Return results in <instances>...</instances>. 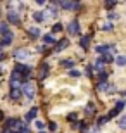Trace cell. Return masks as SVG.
I'll return each mask as SVG.
<instances>
[{"instance_id":"obj_1","label":"cell","mask_w":126,"mask_h":133,"mask_svg":"<svg viewBox=\"0 0 126 133\" xmlns=\"http://www.w3.org/2000/svg\"><path fill=\"white\" fill-rule=\"evenodd\" d=\"M29 55H31V54H29L26 49H17L14 52V57H16V59H29Z\"/></svg>"},{"instance_id":"obj_2","label":"cell","mask_w":126,"mask_h":133,"mask_svg":"<svg viewBox=\"0 0 126 133\" xmlns=\"http://www.w3.org/2000/svg\"><path fill=\"white\" fill-rule=\"evenodd\" d=\"M24 95L28 97V99H33V97H35V87H33V83H26L24 85Z\"/></svg>"},{"instance_id":"obj_3","label":"cell","mask_w":126,"mask_h":133,"mask_svg":"<svg viewBox=\"0 0 126 133\" xmlns=\"http://www.w3.org/2000/svg\"><path fill=\"white\" fill-rule=\"evenodd\" d=\"M21 79H23V76H21L19 73H12V76H10V87H12V88H14V87H17V85L21 83Z\"/></svg>"},{"instance_id":"obj_4","label":"cell","mask_w":126,"mask_h":133,"mask_svg":"<svg viewBox=\"0 0 126 133\" xmlns=\"http://www.w3.org/2000/svg\"><path fill=\"white\" fill-rule=\"evenodd\" d=\"M68 31H69V35H78V33H79V24H78V21H73V23H69Z\"/></svg>"},{"instance_id":"obj_5","label":"cell","mask_w":126,"mask_h":133,"mask_svg":"<svg viewBox=\"0 0 126 133\" xmlns=\"http://www.w3.org/2000/svg\"><path fill=\"white\" fill-rule=\"evenodd\" d=\"M12 40H14V35H12V33H5L4 38L0 40V45H10V43H12Z\"/></svg>"},{"instance_id":"obj_6","label":"cell","mask_w":126,"mask_h":133,"mask_svg":"<svg viewBox=\"0 0 126 133\" xmlns=\"http://www.w3.org/2000/svg\"><path fill=\"white\" fill-rule=\"evenodd\" d=\"M9 23H12V24H19L21 23L19 14H17V12H9Z\"/></svg>"},{"instance_id":"obj_7","label":"cell","mask_w":126,"mask_h":133,"mask_svg":"<svg viewBox=\"0 0 126 133\" xmlns=\"http://www.w3.org/2000/svg\"><path fill=\"white\" fill-rule=\"evenodd\" d=\"M59 5L61 7H64V9H76V7H79V4H74V2H59Z\"/></svg>"},{"instance_id":"obj_8","label":"cell","mask_w":126,"mask_h":133,"mask_svg":"<svg viewBox=\"0 0 126 133\" xmlns=\"http://www.w3.org/2000/svg\"><path fill=\"white\" fill-rule=\"evenodd\" d=\"M68 45H69V40H66V38L61 40V42L57 43V47H55V52H61V50H64L66 47H68Z\"/></svg>"},{"instance_id":"obj_9","label":"cell","mask_w":126,"mask_h":133,"mask_svg":"<svg viewBox=\"0 0 126 133\" xmlns=\"http://www.w3.org/2000/svg\"><path fill=\"white\" fill-rule=\"evenodd\" d=\"M49 74V66H42V69H40V74H38V78L40 79H43L45 76Z\"/></svg>"},{"instance_id":"obj_10","label":"cell","mask_w":126,"mask_h":133,"mask_svg":"<svg viewBox=\"0 0 126 133\" xmlns=\"http://www.w3.org/2000/svg\"><path fill=\"white\" fill-rule=\"evenodd\" d=\"M36 112H38V109H31L28 114H26V121H31V119L36 118Z\"/></svg>"},{"instance_id":"obj_11","label":"cell","mask_w":126,"mask_h":133,"mask_svg":"<svg viewBox=\"0 0 126 133\" xmlns=\"http://www.w3.org/2000/svg\"><path fill=\"white\" fill-rule=\"evenodd\" d=\"M79 45H81L83 49H88V45H90V36H83L79 40Z\"/></svg>"},{"instance_id":"obj_12","label":"cell","mask_w":126,"mask_h":133,"mask_svg":"<svg viewBox=\"0 0 126 133\" xmlns=\"http://www.w3.org/2000/svg\"><path fill=\"white\" fill-rule=\"evenodd\" d=\"M95 50H97V54H102V55H104V54H107V52H109V47H107V45H98Z\"/></svg>"},{"instance_id":"obj_13","label":"cell","mask_w":126,"mask_h":133,"mask_svg":"<svg viewBox=\"0 0 126 133\" xmlns=\"http://www.w3.org/2000/svg\"><path fill=\"white\" fill-rule=\"evenodd\" d=\"M43 43H47V45L55 43V38H54L52 35H43Z\"/></svg>"},{"instance_id":"obj_14","label":"cell","mask_w":126,"mask_h":133,"mask_svg":"<svg viewBox=\"0 0 126 133\" xmlns=\"http://www.w3.org/2000/svg\"><path fill=\"white\" fill-rule=\"evenodd\" d=\"M21 97V90H17V88H12V92H10V99H19Z\"/></svg>"},{"instance_id":"obj_15","label":"cell","mask_w":126,"mask_h":133,"mask_svg":"<svg viewBox=\"0 0 126 133\" xmlns=\"http://www.w3.org/2000/svg\"><path fill=\"white\" fill-rule=\"evenodd\" d=\"M33 19L38 21V23H42V21H45V16L42 14V12H35V14H33Z\"/></svg>"},{"instance_id":"obj_16","label":"cell","mask_w":126,"mask_h":133,"mask_svg":"<svg viewBox=\"0 0 126 133\" xmlns=\"http://www.w3.org/2000/svg\"><path fill=\"white\" fill-rule=\"evenodd\" d=\"M29 35H31L33 38H38L40 36V30L38 28H29Z\"/></svg>"},{"instance_id":"obj_17","label":"cell","mask_w":126,"mask_h":133,"mask_svg":"<svg viewBox=\"0 0 126 133\" xmlns=\"http://www.w3.org/2000/svg\"><path fill=\"white\" fill-rule=\"evenodd\" d=\"M93 112H95V105H93V104L90 102V104L87 105V114H88V116H92Z\"/></svg>"},{"instance_id":"obj_18","label":"cell","mask_w":126,"mask_h":133,"mask_svg":"<svg viewBox=\"0 0 126 133\" xmlns=\"http://www.w3.org/2000/svg\"><path fill=\"white\" fill-rule=\"evenodd\" d=\"M95 69H97L98 73H102V71H104V62H102L100 59H98L97 62H95Z\"/></svg>"},{"instance_id":"obj_19","label":"cell","mask_w":126,"mask_h":133,"mask_svg":"<svg viewBox=\"0 0 126 133\" xmlns=\"http://www.w3.org/2000/svg\"><path fill=\"white\" fill-rule=\"evenodd\" d=\"M100 61H102V62H112V55L111 54H104Z\"/></svg>"},{"instance_id":"obj_20","label":"cell","mask_w":126,"mask_h":133,"mask_svg":"<svg viewBox=\"0 0 126 133\" xmlns=\"http://www.w3.org/2000/svg\"><path fill=\"white\" fill-rule=\"evenodd\" d=\"M0 33H9V28H7V23H0Z\"/></svg>"},{"instance_id":"obj_21","label":"cell","mask_w":126,"mask_h":133,"mask_svg":"<svg viewBox=\"0 0 126 133\" xmlns=\"http://www.w3.org/2000/svg\"><path fill=\"white\" fill-rule=\"evenodd\" d=\"M61 66H64V68H73V66H74V62H73V61H62V62H61Z\"/></svg>"},{"instance_id":"obj_22","label":"cell","mask_w":126,"mask_h":133,"mask_svg":"<svg viewBox=\"0 0 126 133\" xmlns=\"http://www.w3.org/2000/svg\"><path fill=\"white\" fill-rule=\"evenodd\" d=\"M116 62H117V66H124L126 64V59H124V55H119L116 59Z\"/></svg>"},{"instance_id":"obj_23","label":"cell","mask_w":126,"mask_h":133,"mask_svg":"<svg viewBox=\"0 0 126 133\" xmlns=\"http://www.w3.org/2000/svg\"><path fill=\"white\" fill-rule=\"evenodd\" d=\"M52 31H54V33H59V31H62V24H61V23H57V24H54Z\"/></svg>"},{"instance_id":"obj_24","label":"cell","mask_w":126,"mask_h":133,"mask_svg":"<svg viewBox=\"0 0 126 133\" xmlns=\"http://www.w3.org/2000/svg\"><path fill=\"white\" fill-rule=\"evenodd\" d=\"M98 90H111L109 88V83H107V81H102V83L98 85Z\"/></svg>"},{"instance_id":"obj_25","label":"cell","mask_w":126,"mask_h":133,"mask_svg":"<svg viewBox=\"0 0 126 133\" xmlns=\"http://www.w3.org/2000/svg\"><path fill=\"white\" fill-rule=\"evenodd\" d=\"M117 114H119V111H117V109L114 107V109H112V111H111V112H109V118H116Z\"/></svg>"},{"instance_id":"obj_26","label":"cell","mask_w":126,"mask_h":133,"mask_svg":"<svg viewBox=\"0 0 126 133\" xmlns=\"http://www.w3.org/2000/svg\"><path fill=\"white\" fill-rule=\"evenodd\" d=\"M36 128H38V130H43L45 128V123H43V121H36Z\"/></svg>"},{"instance_id":"obj_27","label":"cell","mask_w":126,"mask_h":133,"mask_svg":"<svg viewBox=\"0 0 126 133\" xmlns=\"http://www.w3.org/2000/svg\"><path fill=\"white\" fill-rule=\"evenodd\" d=\"M55 128H57V124H55V123H50L49 124V130H50V131H55Z\"/></svg>"},{"instance_id":"obj_28","label":"cell","mask_w":126,"mask_h":133,"mask_svg":"<svg viewBox=\"0 0 126 133\" xmlns=\"http://www.w3.org/2000/svg\"><path fill=\"white\" fill-rule=\"evenodd\" d=\"M124 124H126V118H121V119H119V126L124 128Z\"/></svg>"},{"instance_id":"obj_29","label":"cell","mask_w":126,"mask_h":133,"mask_svg":"<svg viewBox=\"0 0 126 133\" xmlns=\"http://www.w3.org/2000/svg\"><path fill=\"white\" fill-rule=\"evenodd\" d=\"M114 5H116V4H114V2H105V7H107V9H112Z\"/></svg>"},{"instance_id":"obj_30","label":"cell","mask_w":126,"mask_h":133,"mask_svg":"<svg viewBox=\"0 0 126 133\" xmlns=\"http://www.w3.org/2000/svg\"><path fill=\"white\" fill-rule=\"evenodd\" d=\"M107 119H109V118H100V119H98V124H104Z\"/></svg>"},{"instance_id":"obj_31","label":"cell","mask_w":126,"mask_h":133,"mask_svg":"<svg viewBox=\"0 0 126 133\" xmlns=\"http://www.w3.org/2000/svg\"><path fill=\"white\" fill-rule=\"evenodd\" d=\"M71 76H74V78H76V76H79V73H78V71H74V69H73V71H71Z\"/></svg>"},{"instance_id":"obj_32","label":"cell","mask_w":126,"mask_h":133,"mask_svg":"<svg viewBox=\"0 0 126 133\" xmlns=\"http://www.w3.org/2000/svg\"><path fill=\"white\" fill-rule=\"evenodd\" d=\"M87 74H88V76H92V68H90V66L87 68Z\"/></svg>"},{"instance_id":"obj_33","label":"cell","mask_w":126,"mask_h":133,"mask_svg":"<svg viewBox=\"0 0 126 133\" xmlns=\"http://www.w3.org/2000/svg\"><path fill=\"white\" fill-rule=\"evenodd\" d=\"M68 119H69V121H71V119H76V114H69Z\"/></svg>"},{"instance_id":"obj_34","label":"cell","mask_w":126,"mask_h":133,"mask_svg":"<svg viewBox=\"0 0 126 133\" xmlns=\"http://www.w3.org/2000/svg\"><path fill=\"white\" fill-rule=\"evenodd\" d=\"M2 119H4V112H2V111H0V121H2Z\"/></svg>"},{"instance_id":"obj_35","label":"cell","mask_w":126,"mask_h":133,"mask_svg":"<svg viewBox=\"0 0 126 133\" xmlns=\"http://www.w3.org/2000/svg\"><path fill=\"white\" fill-rule=\"evenodd\" d=\"M4 133H17V131H10V130H5Z\"/></svg>"},{"instance_id":"obj_36","label":"cell","mask_w":126,"mask_h":133,"mask_svg":"<svg viewBox=\"0 0 126 133\" xmlns=\"http://www.w3.org/2000/svg\"><path fill=\"white\" fill-rule=\"evenodd\" d=\"M4 57H5V55H4V54H2V52H0V61L4 59Z\"/></svg>"},{"instance_id":"obj_37","label":"cell","mask_w":126,"mask_h":133,"mask_svg":"<svg viewBox=\"0 0 126 133\" xmlns=\"http://www.w3.org/2000/svg\"><path fill=\"white\" fill-rule=\"evenodd\" d=\"M40 133H47V131H40Z\"/></svg>"},{"instance_id":"obj_38","label":"cell","mask_w":126,"mask_h":133,"mask_svg":"<svg viewBox=\"0 0 126 133\" xmlns=\"http://www.w3.org/2000/svg\"><path fill=\"white\" fill-rule=\"evenodd\" d=\"M0 49H2V45H0Z\"/></svg>"}]
</instances>
